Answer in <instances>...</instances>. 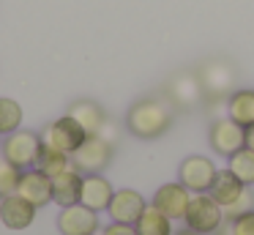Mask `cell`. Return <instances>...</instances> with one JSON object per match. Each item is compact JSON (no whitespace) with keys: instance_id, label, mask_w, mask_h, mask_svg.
<instances>
[{"instance_id":"obj_1","label":"cell","mask_w":254,"mask_h":235,"mask_svg":"<svg viewBox=\"0 0 254 235\" xmlns=\"http://www.w3.org/2000/svg\"><path fill=\"white\" fill-rule=\"evenodd\" d=\"M172 126V107L161 98H142L126 112V129L139 140H156Z\"/></svg>"},{"instance_id":"obj_2","label":"cell","mask_w":254,"mask_h":235,"mask_svg":"<svg viewBox=\"0 0 254 235\" xmlns=\"http://www.w3.org/2000/svg\"><path fill=\"white\" fill-rule=\"evenodd\" d=\"M183 222H186L189 230H197V233H202V235H213L216 230L224 224V208H221L208 191L191 194Z\"/></svg>"},{"instance_id":"obj_3","label":"cell","mask_w":254,"mask_h":235,"mask_svg":"<svg viewBox=\"0 0 254 235\" xmlns=\"http://www.w3.org/2000/svg\"><path fill=\"white\" fill-rule=\"evenodd\" d=\"M0 151H3V156L11 164H17L19 169H30V167H36V158H39L41 137L36 134V131L17 129V131H11V134H6Z\"/></svg>"},{"instance_id":"obj_4","label":"cell","mask_w":254,"mask_h":235,"mask_svg":"<svg viewBox=\"0 0 254 235\" xmlns=\"http://www.w3.org/2000/svg\"><path fill=\"white\" fill-rule=\"evenodd\" d=\"M199 82H202V90L208 98L213 101H227L232 90H235V69H232L227 60H210L199 69Z\"/></svg>"},{"instance_id":"obj_5","label":"cell","mask_w":254,"mask_h":235,"mask_svg":"<svg viewBox=\"0 0 254 235\" xmlns=\"http://www.w3.org/2000/svg\"><path fill=\"white\" fill-rule=\"evenodd\" d=\"M110 161H112V142H107L99 134H88V140L71 153V164L82 175L101 172Z\"/></svg>"},{"instance_id":"obj_6","label":"cell","mask_w":254,"mask_h":235,"mask_svg":"<svg viewBox=\"0 0 254 235\" xmlns=\"http://www.w3.org/2000/svg\"><path fill=\"white\" fill-rule=\"evenodd\" d=\"M41 140H44L47 145H52V148H58V151H63V153L71 156V153L77 151L85 140H88V131H85L82 126H79L77 120L66 112L63 118L52 120V123L47 126L44 134H41Z\"/></svg>"},{"instance_id":"obj_7","label":"cell","mask_w":254,"mask_h":235,"mask_svg":"<svg viewBox=\"0 0 254 235\" xmlns=\"http://www.w3.org/2000/svg\"><path fill=\"white\" fill-rule=\"evenodd\" d=\"M208 142H210V148H213V153L230 158L235 151H241V148L246 145V140H243V126L235 123L232 118H227V115H221V118H216L213 123H210Z\"/></svg>"},{"instance_id":"obj_8","label":"cell","mask_w":254,"mask_h":235,"mask_svg":"<svg viewBox=\"0 0 254 235\" xmlns=\"http://www.w3.org/2000/svg\"><path fill=\"white\" fill-rule=\"evenodd\" d=\"M216 164L210 161L208 156H189L181 161V169H178V180L186 186L191 194H202V191L210 189L216 178Z\"/></svg>"},{"instance_id":"obj_9","label":"cell","mask_w":254,"mask_h":235,"mask_svg":"<svg viewBox=\"0 0 254 235\" xmlns=\"http://www.w3.org/2000/svg\"><path fill=\"white\" fill-rule=\"evenodd\" d=\"M58 230L61 235H93L99 233V213L90 211L88 205H66L58 213Z\"/></svg>"},{"instance_id":"obj_10","label":"cell","mask_w":254,"mask_h":235,"mask_svg":"<svg viewBox=\"0 0 254 235\" xmlns=\"http://www.w3.org/2000/svg\"><path fill=\"white\" fill-rule=\"evenodd\" d=\"M189 200H191V191H189L186 186L178 180V183H164V186H159L150 205H156L161 213H164V216H170L172 222H181V219L186 216Z\"/></svg>"},{"instance_id":"obj_11","label":"cell","mask_w":254,"mask_h":235,"mask_svg":"<svg viewBox=\"0 0 254 235\" xmlns=\"http://www.w3.org/2000/svg\"><path fill=\"white\" fill-rule=\"evenodd\" d=\"M36 211L39 208L33 202H28L25 197H19L17 191L14 194H6L0 200V222L6 224L8 230H25L33 224L36 219Z\"/></svg>"},{"instance_id":"obj_12","label":"cell","mask_w":254,"mask_h":235,"mask_svg":"<svg viewBox=\"0 0 254 235\" xmlns=\"http://www.w3.org/2000/svg\"><path fill=\"white\" fill-rule=\"evenodd\" d=\"M17 194L25 197L28 202H33L36 208H44L47 202H52V178H50V175H44L41 169H36V167L22 169Z\"/></svg>"},{"instance_id":"obj_13","label":"cell","mask_w":254,"mask_h":235,"mask_svg":"<svg viewBox=\"0 0 254 235\" xmlns=\"http://www.w3.org/2000/svg\"><path fill=\"white\" fill-rule=\"evenodd\" d=\"M148 208V202H145V197L139 194V191L134 189H121L112 194L110 200V219L112 222H123V224H134L139 216H142V211Z\"/></svg>"},{"instance_id":"obj_14","label":"cell","mask_w":254,"mask_h":235,"mask_svg":"<svg viewBox=\"0 0 254 235\" xmlns=\"http://www.w3.org/2000/svg\"><path fill=\"white\" fill-rule=\"evenodd\" d=\"M112 194H115V189H112V183L101 172H90V175H85V178H82L79 202H82V205H88L90 211H96V213L107 211V208H110Z\"/></svg>"},{"instance_id":"obj_15","label":"cell","mask_w":254,"mask_h":235,"mask_svg":"<svg viewBox=\"0 0 254 235\" xmlns=\"http://www.w3.org/2000/svg\"><path fill=\"white\" fill-rule=\"evenodd\" d=\"M82 178L85 175L79 172L74 164L68 169H63V172H58L55 178H52V202H58L61 208L77 205L79 191H82Z\"/></svg>"},{"instance_id":"obj_16","label":"cell","mask_w":254,"mask_h":235,"mask_svg":"<svg viewBox=\"0 0 254 235\" xmlns=\"http://www.w3.org/2000/svg\"><path fill=\"white\" fill-rule=\"evenodd\" d=\"M170 98L178 107H197L205 98L199 77L197 74H178L175 79L170 82Z\"/></svg>"},{"instance_id":"obj_17","label":"cell","mask_w":254,"mask_h":235,"mask_svg":"<svg viewBox=\"0 0 254 235\" xmlns=\"http://www.w3.org/2000/svg\"><path fill=\"white\" fill-rule=\"evenodd\" d=\"M243 189H246V183H241V180H238L235 175L224 167V169L216 172V178H213V183H210L208 194L213 197L221 208H227V205H232V202L243 194Z\"/></svg>"},{"instance_id":"obj_18","label":"cell","mask_w":254,"mask_h":235,"mask_svg":"<svg viewBox=\"0 0 254 235\" xmlns=\"http://www.w3.org/2000/svg\"><path fill=\"white\" fill-rule=\"evenodd\" d=\"M224 115L241 126L254 123V90H232L224 101Z\"/></svg>"},{"instance_id":"obj_19","label":"cell","mask_w":254,"mask_h":235,"mask_svg":"<svg viewBox=\"0 0 254 235\" xmlns=\"http://www.w3.org/2000/svg\"><path fill=\"white\" fill-rule=\"evenodd\" d=\"M68 115H71L74 120H77L79 126H82L88 134H99L101 126H104L107 115L104 109L99 107L96 101H88V98H82V101H74L71 109H68Z\"/></svg>"},{"instance_id":"obj_20","label":"cell","mask_w":254,"mask_h":235,"mask_svg":"<svg viewBox=\"0 0 254 235\" xmlns=\"http://www.w3.org/2000/svg\"><path fill=\"white\" fill-rule=\"evenodd\" d=\"M134 227H137V235H175V230H172V219L164 216L156 205L145 208L142 216L134 222Z\"/></svg>"},{"instance_id":"obj_21","label":"cell","mask_w":254,"mask_h":235,"mask_svg":"<svg viewBox=\"0 0 254 235\" xmlns=\"http://www.w3.org/2000/svg\"><path fill=\"white\" fill-rule=\"evenodd\" d=\"M71 167V156L63 151H58V148L47 145L44 140H41V151H39V158H36V169H41L44 175H50V178H55L58 172H63V169Z\"/></svg>"},{"instance_id":"obj_22","label":"cell","mask_w":254,"mask_h":235,"mask_svg":"<svg viewBox=\"0 0 254 235\" xmlns=\"http://www.w3.org/2000/svg\"><path fill=\"white\" fill-rule=\"evenodd\" d=\"M227 169L235 175L241 183L254 186V151L243 145L241 151H235L230 158H227Z\"/></svg>"},{"instance_id":"obj_23","label":"cell","mask_w":254,"mask_h":235,"mask_svg":"<svg viewBox=\"0 0 254 235\" xmlns=\"http://www.w3.org/2000/svg\"><path fill=\"white\" fill-rule=\"evenodd\" d=\"M22 126V107L14 98L0 96V134H11Z\"/></svg>"},{"instance_id":"obj_24","label":"cell","mask_w":254,"mask_h":235,"mask_svg":"<svg viewBox=\"0 0 254 235\" xmlns=\"http://www.w3.org/2000/svg\"><path fill=\"white\" fill-rule=\"evenodd\" d=\"M19 178H22V169L11 164L6 156H0V194H14L19 186Z\"/></svg>"},{"instance_id":"obj_25","label":"cell","mask_w":254,"mask_h":235,"mask_svg":"<svg viewBox=\"0 0 254 235\" xmlns=\"http://www.w3.org/2000/svg\"><path fill=\"white\" fill-rule=\"evenodd\" d=\"M249 211H254V194H252V186H246L243 189V194L238 197L232 205H227L224 208V219H238V216H243V213H249Z\"/></svg>"},{"instance_id":"obj_26","label":"cell","mask_w":254,"mask_h":235,"mask_svg":"<svg viewBox=\"0 0 254 235\" xmlns=\"http://www.w3.org/2000/svg\"><path fill=\"white\" fill-rule=\"evenodd\" d=\"M227 222H230V219H227ZM230 224H232V235H254V211L232 219Z\"/></svg>"},{"instance_id":"obj_27","label":"cell","mask_w":254,"mask_h":235,"mask_svg":"<svg viewBox=\"0 0 254 235\" xmlns=\"http://www.w3.org/2000/svg\"><path fill=\"white\" fill-rule=\"evenodd\" d=\"M101 235H137V227L134 224H123V222H110L101 230Z\"/></svg>"},{"instance_id":"obj_28","label":"cell","mask_w":254,"mask_h":235,"mask_svg":"<svg viewBox=\"0 0 254 235\" xmlns=\"http://www.w3.org/2000/svg\"><path fill=\"white\" fill-rule=\"evenodd\" d=\"M243 140H246V148H252V151H254V123L243 126Z\"/></svg>"},{"instance_id":"obj_29","label":"cell","mask_w":254,"mask_h":235,"mask_svg":"<svg viewBox=\"0 0 254 235\" xmlns=\"http://www.w3.org/2000/svg\"><path fill=\"white\" fill-rule=\"evenodd\" d=\"M175 235H202V233H197V230H189V227H186V230H181V233H175Z\"/></svg>"},{"instance_id":"obj_30","label":"cell","mask_w":254,"mask_h":235,"mask_svg":"<svg viewBox=\"0 0 254 235\" xmlns=\"http://www.w3.org/2000/svg\"><path fill=\"white\" fill-rule=\"evenodd\" d=\"M0 200H3V194H0Z\"/></svg>"},{"instance_id":"obj_31","label":"cell","mask_w":254,"mask_h":235,"mask_svg":"<svg viewBox=\"0 0 254 235\" xmlns=\"http://www.w3.org/2000/svg\"><path fill=\"white\" fill-rule=\"evenodd\" d=\"M93 235H99V233H93Z\"/></svg>"}]
</instances>
